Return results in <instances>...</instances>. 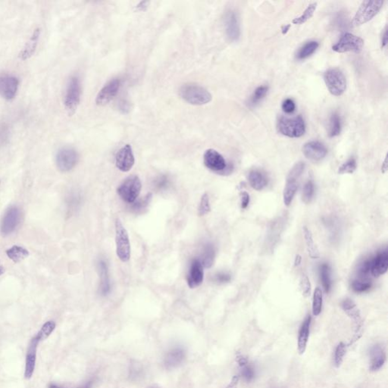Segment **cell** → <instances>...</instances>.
Listing matches in <instances>:
<instances>
[{
  "instance_id": "cell-10",
  "label": "cell",
  "mask_w": 388,
  "mask_h": 388,
  "mask_svg": "<svg viewBox=\"0 0 388 388\" xmlns=\"http://www.w3.org/2000/svg\"><path fill=\"white\" fill-rule=\"evenodd\" d=\"M363 46L364 40L361 37L353 33H346L340 37L338 42L332 47V50L339 53L347 52L358 53L362 51Z\"/></svg>"
},
{
  "instance_id": "cell-55",
  "label": "cell",
  "mask_w": 388,
  "mask_h": 388,
  "mask_svg": "<svg viewBox=\"0 0 388 388\" xmlns=\"http://www.w3.org/2000/svg\"><path fill=\"white\" fill-rule=\"evenodd\" d=\"M290 28H291V25H285V26L282 27V33L283 34H285V33H288V30H289Z\"/></svg>"
},
{
  "instance_id": "cell-33",
  "label": "cell",
  "mask_w": 388,
  "mask_h": 388,
  "mask_svg": "<svg viewBox=\"0 0 388 388\" xmlns=\"http://www.w3.org/2000/svg\"><path fill=\"white\" fill-rule=\"evenodd\" d=\"M320 278L325 291L328 294L331 289L332 281L330 277V268L327 263H323L320 266Z\"/></svg>"
},
{
  "instance_id": "cell-1",
  "label": "cell",
  "mask_w": 388,
  "mask_h": 388,
  "mask_svg": "<svg viewBox=\"0 0 388 388\" xmlns=\"http://www.w3.org/2000/svg\"><path fill=\"white\" fill-rule=\"evenodd\" d=\"M306 165L302 162L296 163L290 171L286 179L285 187L283 192V200L286 207H289L298 190L299 180L303 174Z\"/></svg>"
},
{
  "instance_id": "cell-19",
  "label": "cell",
  "mask_w": 388,
  "mask_h": 388,
  "mask_svg": "<svg viewBox=\"0 0 388 388\" xmlns=\"http://www.w3.org/2000/svg\"><path fill=\"white\" fill-rule=\"evenodd\" d=\"M369 369L372 372L379 370L386 362V352L382 344H376L369 350Z\"/></svg>"
},
{
  "instance_id": "cell-20",
  "label": "cell",
  "mask_w": 388,
  "mask_h": 388,
  "mask_svg": "<svg viewBox=\"0 0 388 388\" xmlns=\"http://www.w3.org/2000/svg\"><path fill=\"white\" fill-rule=\"evenodd\" d=\"M204 278L203 266L200 260H193L187 274V281L190 288L201 285Z\"/></svg>"
},
{
  "instance_id": "cell-23",
  "label": "cell",
  "mask_w": 388,
  "mask_h": 388,
  "mask_svg": "<svg viewBox=\"0 0 388 388\" xmlns=\"http://www.w3.org/2000/svg\"><path fill=\"white\" fill-rule=\"evenodd\" d=\"M247 179L249 185L258 191L266 188L269 183V179L266 174L259 169L250 171L248 174Z\"/></svg>"
},
{
  "instance_id": "cell-13",
  "label": "cell",
  "mask_w": 388,
  "mask_h": 388,
  "mask_svg": "<svg viewBox=\"0 0 388 388\" xmlns=\"http://www.w3.org/2000/svg\"><path fill=\"white\" fill-rule=\"evenodd\" d=\"M203 162L206 167L212 172L219 174L228 172V166L225 158L215 149H209L206 151Z\"/></svg>"
},
{
  "instance_id": "cell-11",
  "label": "cell",
  "mask_w": 388,
  "mask_h": 388,
  "mask_svg": "<svg viewBox=\"0 0 388 388\" xmlns=\"http://www.w3.org/2000/svg\"><path fill=\"white\" fill-rule=\"evenodd\" d=\"M21 219L20 209L16 206L8 207L0 222V233L6 237L13 233L19 225Z\"/></svg>"
},
{
  "instance_id": "cell-31",
  "label": "cell",
  "mask_w": 388,
  "mask_h": 388,
  "mask_svg": "<svg viewBox=\"0 0 388 388\" xmlns=\"http://www.w3.org/2000/svg\"><path fill=\"white\" fill-rule=\"evenodd\" d=\"M319 46L317 41L307 42L298 50V53L296 54V58L298 60H304L309 58L317 50Z\"/></svg>"
},
{
  "instance_id": "cell-56",
  "label": "cell",
  "mask_w": 388,
  "mask_h": 388,
  "mask_svg": "<svg viewBox=\"0 0 388 388\" xmlns=\"http://www.w3.org/2000/svg\"><path fill=\"white\" fill-rule=\"evenodd\" d=\"M5 268L2 266V265L0 263V276L2 275V274L5 273Z\"/></svg>"
},
{
  "instance_id": "cell-17",
  "label": "cell",
  "mask_w": 388,
  "mask_h": 388,
  "mask_svg": "<svg viewBox=\"0 0 388 388\" xmlns=\"http://www.w3.org/2000/svg\"><path fill=\"white\" fill-rule=\"evenodd\" d=\"M135 159L131 146H124L116 154V167L123 172H129L134 166Z\"/></svg>"
},
{
  "instance_id": "cell-29",
  "label": "cell",
  "mask_w": 388,
  "mask_h": 388,
  "mask_svg": "<svg viewBox=\"0 0 388 388\" xmlns=\"http://www.w3.org/2000/svg\"><path fill=\"white\" fill-rule=\"evenodd\" d=\"M40 29H36L32 36H30V40L27 43L26 46L21 53V57L22 60H28L34 53L36 47H37L39 38H40Z\"/></svg>"
},
{
  "instance_id": "cell-35",
  "label": "cell",
  "mask_w": 388,
  "mask_h": 388,
  "mask_svg": "<svg viewBox=\"0 0 388 388\" xmlns=\"http://www.w3.org/2000/svg\"><path fill=\"white\" fill-rule=\"evenodd\" d=\"M372 287V283L369 278H358L353 281L351 288L353 291L358 294L366 292Z\"/></svg>"
},
{
  "instance_id": "cell-15",
  "label": "cell",
  "mask_w": 388,
  "mask_h": 388,
  "mask_svg": "<svg viewBox=\"0 0 388 388\" xmlns=\"http://www.w3.org/2000/svg\"><path fill=\"white\" fill-rule=\"evenodd\" d=\"M120 86H121L120 79L115 78L109 81L98 93L96 99V104L99 106H106L118 94Z\"/></svg>"
},
{
  "instance_id": "cell-49",
  "label": "cell",
  "mask_w": 388,
  "mask_h": 388,
  "mask_svg": "<svg viewBox=\"0 0 388 388\" xmlns=\"http://www.w3.org/2000/svg\"><path fill=\"white\" fill-rule=\"evenodd\" d=\"M232 279V277L228 273L220 272L217 274L215 277V280L216 282L220 283V284H224V283L229 282Z\"/></svg>"
},
{
  "instance_id": "cell-51",
  "label": "cell",
  "mask_w": 388,
  "mask_h": 388,
  "mask_svg": "<svg viewBox=\"0 0 388 388\" xmlns=\"http://www.w3.org/2000/svg\"><path fill=\"white\" fill-rule=\"evenodd\" d=\"M239 377L238 375H235L232 378V382H230L229 385L225 388H238V383H239Z\"/></svg>"
},
{
  "instance_id": "cell-46",
  "label": "cell",
  "mask_w": 388,
  "mask_h": 388,
  "mask_svg": "<svg viewBox=\"0 0 388 388\" xmlns=\"http://www.w3.org/2000/svg\"><path fill=\"white\" fill-rule=\"evenodd\" d=\"M371 269V259L364 261L358 266V278H368Z\"/></svg>"
},
{
  "instance_id": "cell-30",
  "label": "cell",
  "mask_w": 388,
  "mask_h": 388,
  "mask_svg": "<svg viewBox=\"0 0 388 388\" xmlns=\"http://www.w3.org/2000/svg\"><path fill=\"white\" fill-rule=\"evenodd\" d=\"M99 275H100V290L103 296L107 295L110 292V281H109V271L107 264L104 261H101L99 264Z\"/></svg>"
},
{
  "instance_id": "cell-18",
  "label": "cell",
  "mask_w": 388,
  "mask_h": 388,
  "mask_svg": "<svg viewBox=\"0 0 388 388\" xmlns=\"http://www.w3.org/2000/svg\"><path fill=\"white\" fill-rule=\"evenodd\" d=\"M302 152L306 159L316 162L324 159L327 155L328 149L322 143L314 141L304 144Z\"/></svg>"
},
{
  "instance_id": "cell-5",
  "label": "cell",
  "mask_w": 388,
  "mask_h": 388,
  "mask_svg": "<svg viewBox=\"0 0 388 388\" xmlns=\"http://www.w3.org/2000/svg\"><path fill=\"white\" fill-rule=\"evenodd\" d=\"M116 253L118 257L123 263H127L131 258V244L127 230L119 219L116 221Z\"/></svg>"
},
{
  "instance_id": "cell-44",
  "label": "cell",
  "mask_w": 388,
  "mask_h": 388,
  "mask_svg": "<svg viewBox=\"0 0 388 388\" xmlns=\"http://www.w3.org/2000/svg\"><path fill=\"white\" fill-rule=\"evenodd\" d=\"M211 210L209 203V197L207 193H204L200 200V207H199L198 214L200 216L207 215Z\"/></svg>"
},
{
  "instance_id": "cell-34",
  "label": "cell",
  "mask_w": 388,
  "mask_h": 388,
  "mask_svg": "<svg viewBox=\"0 0 388 388\" xmlns=\"http://www.w3.org/2000/svg\"><path fill=\"white\" fill-rule=\"evenodd\" d=\"M341 119L338 113H334L330 116L329 121L328 136L330 137H337L341 132Z\"/></svg>"
},
{
  "instance_id": "cell-8",
  "label": "cell",
  "mask_w": 388,
  "mask_h": 388,
  "mask_svg": "<svg viewBox=\"0 0 388 388\" xmlns=\"http://www.w3.org/2000/svg\"><path fill=\"white\" fill-rule=\"evenodd\" d=\"M81 81L78 77H72L68 81L64 97V106L70 113H74L78 107L81 100Z\"/></svg>"
},
{
  "instance_id": "cell-59",
  "label": "cell",
  "mask_w": 388,
  "mask_h": 388,
  "mask_svg": "<svg viewBox=\"0 0 388 388\" xmlns=\"http://www.w3.org/2000/svg\"><path fill=\"white\" fill-rule=\"evenodd\" d=\"M159 388V387H156V386H152V387H150V388Z\"/></svg>"
},
{
  "instance_id": "cell-36",
  "label": "cell",
  "mask_w": 388,
  "mask_h": 388,
  "mask_svg": "<svg viewBox=\"0 0 388 388\" xmlns=\"http://www.w3.org/2000/svg\"><path fill=\"white\" fill-rule=\"evenodd\" d=\"M323 305V294L321 288H317L314 291L313 299H312V313L314 316H318L322 312Z\"/></svg>"
},
{
  "instance_id": "cell-16",
  "label": "cell",
  "mask_w": 388,
  "mask_h": 388,
  "mask_svg": "<svg viewBox=\"0 0 388 388\" xmlns=\"http://www.w3.org/2000/svg\"><path fill=\"white\" fill-rule=\"evenodd\" d=\"M19 81L13 75H4L0 76V96L6 100L14 99L18 93Z\"/></svg>"
},
{
  "instance_id": "cell-41",
  "label": "cell",
  "mask_w": 388,
  "mask_h": 388,
  "mask_svg": "<svg viewBox=\"0 0 388 388\" xmlns=\"http://www.w3.org/2000/svg\"><path fill=\"white\" fill-rule=\"evenodd\" d=\"M268 90H269V88L267 86L258 87L255 90L251 98H250V104L252 106H255L260 103V101L264 99L265 96L267 94Z\"/></svg>"
},
{
  "instance_id": "cell-14",
  "label": "cell",
  "mask_w": 388,
  "mask_h": 388,
  "mask_svg": "<svg viewBox=\"0 0 388 388\" xmlns=\"http://www.w3.org/2000/svg\"><path fill=\"white\" fill-rule=\"evenodd\" d=\"M225 32L231 41L236 42L240 37V26L238 13L234 10H228L224 17Z\"/></svg>"
},
{
  "instance_id": "cell-50",
  "label": "cell",
  "mask_w": 388,
  "mask_h": 388,
  "mask_svg": "<svg viewBox=\"0 0 388 388\" xmlns=\"http://www.w3.org/2000/svg\"><path fill=\"white\" fill-rule=\"evenodd\" d=\"M240 197H241V208L243 209H246L249 206V202H250L249 193L246 191L241 192Z\"/></svg>"
},
{
  "instance_id": "cell-3",
  "label": "cell",
  "mask_w": 388,
  "mask_h": 388,
  "mask_svg": "<svg viewBox=\"0 0 388 388\" xmlns=\"http://www.w3.org/2000/svg\"><path fill=\"white\" fill-rule=\"evenodd\" d=\"M278 130L281 134L291 138H298L306 133V124L302 116L282 117L278 119Z\"/></svg>"
},
{
  "instance_id": "cell-40",
  "label": "cell",
  "mask_w": 388,
  "mask_h": 388,
  "mask_svg": "<svg viewBox=\"0 0 388 388\" xmlns=\"http://www.w3.org/2000/svg\"><path fill=\"white\" fill-rule=\"evenodd\" d=\"M346 353H347V346L341 342L337 346L334 351V365L337 368H339L343 363Z\"/></svg>"
},
{
  "instance_id": "cell-54",
  "label": "cell",
  "mask_w": 388,
  "mask_h": 388,
  "mask_svg": "<svg viewBox=\"0 0 388 388\" xmlns=\"http://www.w3.org/2000/svg\"><path fill=\"white\" fill-rule=\"evenodd\" d=\"M301 261H302V257H301L299 255H297L295 258V261H294V266H299V265H300Z\"/></svg>"
},
{
  "instance_id": "cell-45",
  "label": "cell",
  "mask_w": 388,
  "mask_h": 388,
  "mask_svg": "<svg viewBox=\"0 0 388 388\" xmlns=\"http://www.w3.org/2000/svg\"><path fill=\"white\" fill-rule=\"evenodd\" d=\"M151 199H152V193H148L144 198L133 203L132 209L135 211H142L143 209L147 208V206L149 205Z\"/></svg>"
},
{
  "instance_id": "cell-37",
  "label": "cell",
  "mask_w": 388,
  "mask_h": 388,
  "mask_svg": "<svg viewBox=\"0 0 388 388\" xmlns=\"http://www.w3.org/2000/svg\"><path fill=\"white\" fill-rule=\"evenodd\" d=\"M316 8H317V3L316 2L310 4L300 16L294 18V20H293V24H294V25H302V24L307 22L313 16L314 13L316 12Z\"/></svg>"
},
{
  "instance_id": "cell-2",
  "label": "cell",
  "mask_w": 388,
  "mask_h": 388,
  "mask_svg": "<svg viewBox=\"0 0 388 388\" xmlns=\"http://www.w3.org/2000/svg\"><path fill=\"white\" fill-rule=\"evenodd\" d=\"M179 94L187 103L194 106H203L211 102L212 96L205 88L200 85L187 84L180 88Z\"/></svg>"
},
{
  "instance_id": "cell-27",
  "label": "cell",
  "mask_w": 388,
  "mask_h": 388,
  "mask_svg": "<svg viewBox=\"0 0 388 388\" xmlns=\"http://www.w3.org/2000/svg\"><path fill=\"white\" fill-rule=\"evenodd\" d=\"M303 231L304 240L306 243V249H307L308 255L312 260H316L320 258L319 249L314 242L313 237L311 233L310 230L306 226L302 228Z\"/></svg>"
},
{
  "instance_id": "cell-6",
  "label": "cell",
  "mask_w": 388,
  "mask_h": 388,
  "mask_svg": "<svg viewBox=\"0 0 388 388\" xmlns=\"http://www.w3.org/2000/svg\"><path fill=\"white\" fill-rule=\"evenodd\" d=\"M324 80L329 92L333 96H341L347 89L345 75L339 68H330L326 71Z\"/></svg>"
},
{
  "instance_id": "cell-38",
  "label": "cell",
  "mask_w": 388,
  "mask_h": 388,
  "mask_svg": "<svg viewBox=\"0 0 388 388\" xmlns=\"http://www.w3.org/2000/svg\"><path fill=\"white\" fill-rule=\"evenodd\" d=\"M56 323L53 321H48V322H46L43 326H42L41 329L39 330L38 333L36 334L35 337L39 341H42V340H46V339L50 337V334L53 333V330H55L56 328Z\"/></svg>"
},
{
  "instance_id": "cell-53",
  "label": "cell",
  "mask_w": 388,
  "mask_h": 388,
  "mask_svg": "<svg viewBox=\"0 0 388 388\" xmlns=\"http://www.w3.org/2000/svg\"><path fill=\"white\" fill-rule=\"evenodd\" d=\"M388 171V158L387 156L385 157V160H384L383 164L382 165V172L383 174H385Z\"/></svg>"
},
{
  "instance_id": "cell-28",
  "label": "cell",
  "mask_w": 388,
  "mask_h": 388,
  "mask_svg": "<svg viewBox=\"0 0 388 388\" xmlns=\"http://www.w3.org/2000/svg\"><path fill=\"white\" fill-rule=\"evenodd\" d=\"M5 254L14 263H18L29 257L30 253L23 246L14 245L12 247L7 249Z\"/></svg>"
},
{
  "instance_id": "cell-4",
  "label": "cell",
  "mask_w": 388,
  "mask_h": 388,
  "mask_svg": "<svg viewBox=\"0 0 388 388\" xmlns=\"http://www.w3.org/2000/svg\"><path fill=\"white\" fill-rule=\"evenodd\" d=\"M384 2L382 0L378 1H364L362 2L358 11L352 21L354 27H358L364 25L372 20L377 14L380 12L383 7Z\"/></svg>"
},
{
  "instance_id": "cell-39",
  "label": "cell",
  "mask_w": 388,
  "mask_h": 388,
  "mask_svg": "<svg viewBox=\"0 0 388 388\" xmlns=\"http://www.w3.org/2000/svg\"><path fill=\"white\" fill-rule=\"evenodd\" d=\"M315 194V184L312 179H309L304 185L302 193V200L303 203H309L313 199Z\"/></svg>"
},
{
  "instance_id": "cell-12",
  "label": "cell",
  "mask_w": 388,
  "mask_h": 388,
  "mask_svg": "<svg viewBox=\"0 0 388 388\" xmlns=\"http://www.w3.org/2000/svg\"><path fill=\"white\" fill-rule=\"evenodd\" d=\"M78 159L79 155L75 149L64 147L57 152L56 164L60 172H68L76 166Z\"/></svg>"
},
{
  "instance_id": "cell-48",
  "label": "cell",
  "mask_w": 388,
  "mask_h": 388,
  "mask_svg": "<svg viewBox=\"0 0 388 388\" xmlns=\"http://www.w3.org/2000/svg\"><path fill=\"white\" fill-rule=\"evenodd\" d=\"M282 109L287 114L294 113L296 109V104L291 99H286L282 103Z\"/></svg>"
},
{
  "instance_id": "cell-22",
  "label": "cell",
  "mask_w": 388,
  "mask_h": 388,
  "mask_svg": "<svg viewBox=\"0 0 388 388\" xmlns=\"http://www.w3.org/2000/svg\"><path fill=\"white\" fill-rule=\"evenodd\" d=\"M388 269V253L387 250L378 253L373 259H371L370 273L375 278L385 274Z\"/></svg>"
},
{
  "instance_id": "cell-52",
  "label": "cell",
  "mask_w": 388,
  "mask_h": 388,
  "mask_svg": "<svg viewBox=\"0 0 388 388\" xmlns=\"http://www.w3.org/2000/svg\"><path fill=\"white\" fill-rule=\"evenodd\" d=\"M387 43H388V30H387V28H385V30H384L383 33H382V48H385V47H386Z\"/></svg>"
},
{
  "instance_id": "cell-32",
  "label": "cell",
  "mask_w": 388,
  "mask_h": 388,
  "mask_svg": "<svg viewBox=\"0 0 388 388\" xmlns=\"http://www.w3.org/2000/svg\"><path fill=\"white\" fill-rule=\"evenodd\" d=\"M215 257V250L213 245L210 244V243L206 245L204 249H203V254H202V260L200 261L203 268L209 269L213 266Z\"/></svg>"
},
{
  "instance_id": "cell-43",
  "label": "cell",
  "mask_w": 388,
  "mask_h": 388,
  "mask_svg": "<svg viewBox=\"0 0 388 388\" xmlns=\"http://www.w3.org/2000/svg\"><path fill=\"white\" fill-rule=\"evenodd\" d=\"M299 290L304 298H308L311 293V283L306 274H302L299 279Z\"/></svg>"
},
{
  "instance_id": "cell-57",
  "label": "cell",
  "mask_w": 388,
  "mask_h": 388,
  "mask_svg": "<svg viewBox=\"0 0 388 388\" xmlns=\"http://www.w3.org/2000/svg\"><path fill=\"white\" fill-rule=\"evenodd\" d=\"M49 388H61V387L57 386V385H50V387H49Z\"/></svg>"
},
{
  "instance_id": "cell-42",
  "label": "cell",
  "mask_w": 388,
  "mask_h": 388,
  "mask_svg": "<svg viewBox=\"0 0 388 388\" xmlns=\"http://www.w3.org/2000/svg\"><path fill=\"white\" fill-rule=\"evenodd\" d=\"M357 161L354 158H350L347 162L340 165V168L338 169V174H340V175L353 174L357 170Z\"/></svg>"
},
{
  "instance_id": "cell-24",
  "label": "cell",
  "mask_w": 388,
  "mask_h": 388,
  "mask_svg": "<svg viewBox=\"0 0 388 388\" xmlns=\"http://www.w3.org/2000/svg\"><path fill=\"white\" fill-rule=\"evenodd\" d=\"M312 318L308 316L306 319L301 325L300 328L299 330V335H298V351L299 354H303L306 351L307 347L308 340H309V330H310V325Z\"/></svg>"
},
{
  "instance_id": "cell-26",
  "label": "cell",
  "mask_w": 388,
  "mask_h": 388,
  "mask_svg": "<svg viewBox=\"0 0 388 388\" xmlns=\"http://www.w3.org/2000/svg\"><path fill=\"white\" fill-rule=\"evenodd\" d=\"M185 358L184 350L180 347L172 349L170 350L165 358V366L168 368H175L180 365Z\"/></svg>"
},
{
  "instance_id": "cell-47",
  "label": "cell",
  "mask_w": 388,
  "mask_h": 388,
  "mask_svg": "<svg viewBox=\"0 0 388 388\" xmlns=\"http://www.w3.org/2000/svg\"><path fill=\"white\" fill-rule=\"evenodd\" d=\"M169 184V179L165 175H161L155 179L154 182V187L157 190H162L165 188Z\"/></svg>"
},
{
  "instance_id": "cell-7",
  "label": "cell",
  "mask_w": 388,
  "mask_h": 388,
  "mask_svg": "<svg viewBox=\"0 0 388 388\" xmlns=\"http://www.w3.org/2000/svg\"><path fill=\"white\" fill-rule=\"evenodd\" d=\"M142 183L137 175L127 177L117 190L118 194L124 202L133 203L137 200L141 193Z\"/></svg>"
},
{
  "instance_id": "cell-25",
  "label": "cell",
  "mask_w": 388,
  "mask_h": 388,
  "mask_svg": "<svg viewBox=\"0 0 388 388\" xmlns=\"http://www.w3.org/2000/svg\"><path fill=\"white\" fill-rule=\"evenodd\" d=\"M237 361L240 368V375L247 382H251L256 378V368L253 364L249 363L248 360L243 356L239 355L237 357Z\"/></svg>"
},
{
  "instance_id": "cell-21",
  "label": "cell",
  "mask_w": 388,
  "mask_h": 388,
  "mask_svg": "<svg viewBox=\"0 0 388 388\" xmlns=\"http://www.w3.org/2000/svg\"><path fill=\"white\" fill-rule=\"evenodd\" d=\"M40 344L36 337H33L30 340L29 350L27 352L26 362H25V378L30 379L34 372L35 365H36V350L38 344Z\"/></svg>"
},
{
  "instance_id": "cell-9",
  "label": "cell",
  "mask_w": 388,
  "mask_h": 388,
  "mask_svg": "<svg viewBox=\"0 0 388 388\" xmlns=\"http://www.w3.org/2000/svg\"><path fill=\"white\" fill-rule=\"evenodd\" d=\"M341 308L345 312L347 316L354 321V335L351 343L357 341L362 336V327H363V321L360 311L357 307V304L351 299H344L341 302ZM350 343V344H351Z\"/></svg>"
},
{
  "instance_id": "cell-58",
  "label": "cell",
  "mask_w": 388,
  "mask_h": 388,
  "mask_svg": "<svg viewBox=\"0 0 388 388\" xmlns=\"http://www.w3.org/2000/svg\"><path fill=\"white\" fill-rule=\"evenodd\" d=\"M91 384H92V383H91V382H89V383L87 384V385H85V386H84V387H83V388H90Z\"/></svg>"
}]
</instances>
